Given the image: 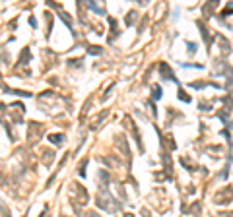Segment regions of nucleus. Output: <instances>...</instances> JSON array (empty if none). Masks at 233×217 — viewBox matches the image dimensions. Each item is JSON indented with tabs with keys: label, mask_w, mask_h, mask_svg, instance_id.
I'll return each mask as SVG.
<instances>
[{
	"label": "nucleus",
	"mask_w": 233,
	"mask_h": 217,
	"mask_svg": "<svg viewBox=\"0 0 233 217\" xmlns=\"http://www.w3.org/2000/svg\"><path fill=\"white\" fill-rule=\"evenodd\" d=\"M154 97H155V99L159 97V87H154Z\"/></svg>",
	"instance_id": "nucleus-1"
}]
</instances>
